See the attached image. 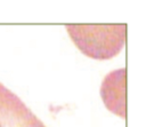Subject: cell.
<instances>
[{
	"label": "cell",
	"instance_id": "6da1fadb",
	"mask_svg": "<svg viewBox=\"0 0 146 127\" xmlns=\"http://www.w3.org/2000/svg\"><path fill=\"white\" fill-rule=\"evenodd\" d=\"M76 48L87 57L106 61L115 57L125 43L124 24L65 25Z\"/></svg>",
	"mask_w": 146,
	"mask_h": 127
},
{
	"label": "cell",
	"instance_id": "7a4b0ae2",
	"mask_svg": "<svg viewBox=\"0 0 146 127\" xmlns=\"http://www.w3.org/2000/svg\"><path fill=\"white\" fill-rule=\"evenodd\" d=\"M0 122L3 127H46L16 94L1 82Z\"/></svg>",
	"mask_w": 146,
	"mask_h": 127
},
{
	"label": "cell",
	"instance_id": "3957f363",
	"mask_svg": "<svg viewBox=\"0 0 146 127\" xmlns=\"http://www.w3.org/2000/svg\"><path fill=\"white\" fill-rule=\"evenodd\" d=\"M100 97L106 109L113 114L125 118V69H116L107 73L100 85Z\"/></svg>",
	"mask_w": 146,
	"mask_h": 127
},
{
	"label": "cell",
	"instance_id": "277c9868",
	"mask_svg": "<svg viewBox=\"0 0 146 127\" xmlns=\"http://www.w3.org/2000/svg\"><path fill=\"white\" fill-rule=\"evenodd\" d=\"M0 127H3V126H2V124H1V122H0Z\"/></svg>",
	"mask_w": 146,
	"mask_h": 127
}]
</instances>
